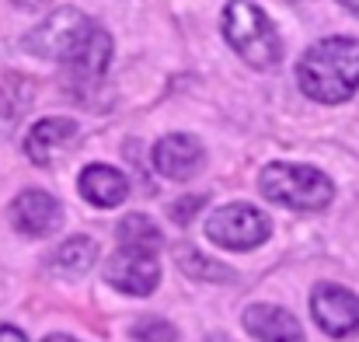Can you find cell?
I'll return each mask as SVG.
<instances>
[{
  "label": "cell",
  "instance_id": "21",
  "mask_svg": "<svg viewBox=\"0 0 359 342\" xmlns=\"http://www.w3.org/2000/svg\"><path fill=\"white\" fill-rule=\"evenodd\" d=\"M42 342H77L74 336H49V339H42Z\"/></svg>",
  "mask_w": 359,
  "mask_h": 342
},
{
  "label": "cell",
  "instance_id": "9",
  "mask_svg": "<svg viewBox=\"0 0 359 342\" xmlns=\"http://www.w3.org/2000/svg\"><path fill=\"white\" fill-rule=\"evenodd\" d=\"M203 161H206V150L192 133H171L157 140L154 147V168L171 182H189L203 168Z\"/></svg>",
  "mask_w": 359,
  "mask_h": 342
},
{
  "label": "cell",
  "instance_id": "2",
  "mask_svg": "<svg viewBox=\"0 0 359 342\" xmlns=\"http://www.w3.org/2000/svg\"><path fill=\"white\" fill-rule=\"evenodd\" d=\"M297 84L321 105H342L359 91V39H321L297 63Z\"/></svg>",
  "mask_w": 359,
  "mask_h": 342
},
{
  "label": "cell",
  "instance_id": "13",
  "mask_svg": "<svg viewBox=\"0 0 359 342\" xmlns=\"http://www.w3.org/2000/svg\"><path fill=\"white\" fill-rule=\"evenodd\" d=\"M98 258V244L91 237H67L60 248L49 255V269L56 276H84Z\"/></svg>",
  "mask_w": 359,
  "mask_h": 342
},
{
  "label": "cell",
  "instance_id": "11",
  "mask_svg": "<svg viewBox=\"0 0 359 342\" xmlns=\"http://www.w3.org/2000/svg\"><path fill=\"white\" fill-rule=\"evenodd\" d=\"M241 322L258 342H307L300 322L286 308H276V304H251Z\"/></svg>",
  "mask_w": 359,
  "mask_h": 342
},
{
  "label": "cell",
  "instance_id": "16",
  "mask_svg": "<svg viewBox=\"0 0 359 342\" xmlns=\"http://www.w3.org/2000/svg\"><path fill=\"white\" fill-rule=\"evenodd\" d=\"M133 339L136 342H178V332L164 318H140L133 325Z\"/></svg>",
  "mask_w": 359,
  "mask_h": 342
},
{
  "label": "cell",
  "instance_id": "4",
  "mask_svg": "<svg viewBox=\"0 0 359 342\" xmlns=\"http://www.w3.org/2000/svg\"><path fill=\"white\" fill-rule=\"evenodd\" d=\"M258 185L272 203L290 206V210H321L335 196L332 178L307 164H269Z\"/></svg>",
  "mask_w": 359,
  "mask_h": 342
},
{
  "label": "cell",
  "instance_id": "5",
  "mask_svg": "<svg viewBox=\"0 0 359 342\" xmlns=\"http://www.w3.org/2000/svg\"><path fill=\"white\" fill-rule=\"evenodd\" d=\"M272 234V221L248 206V203H231V206H220L210 221H206V237L220 248H231V251H251L258 248L265 237Z\"/></svg>",
  "mask_w": 359,
  "mask_h": 342
},
{
  "label": "cell",
  "instance_id": "20",
  "mask_svg": "<svg viewBox=\"0 0 359 342\" xmlns=\"http://www.w3.org/2000/svg\"><path fill=\"white\" fill-rule=\"evenodd\" d=\"M342 7H346V11H353V14L359 18V0H342Z\"/></svg>",
  "mask_w": 359,
  "mask_h": 342
},
{
  "label": "cell",
  "instance_id": "3",
  "mask_svg": "<svg viewBox=\"0 0 359 342\" xmlns=\"http://www.w3.org/2000/svg\"><path fill=\"white\" fill-rule=\"evenodd\" d=\"M224 39L248 67L269 70L283 60V39L272 18L251 0H231L224 7Z\"/></svg>",
  "mask_w": 359,
  "mask_h": 342
},
{
  "label": "cell",
  "instance_id": "1",
  "mask_svg": "<svg viewBox=\"0 0 359 342\" xmlns=\"http://www.w3.org/2000/svg\"><path fill=\"white\" fill-rule=\"evenodd\" d=\"M25 49L67 63L77 77H98L112 60V35L77 7H60L25 35Z\"/></svg>",
  "mask_w": 359,
  "mask_h": 342
},
{
  "label": "cell",
  "instance_id": "8",
  "mask_svg": "<svg viewBox=\"0 0 359 342\" xmlns=\"http://www.w3.org/2000/svg\"><path fill=\"white\" fill-rule=\"evenodd\" d=\"M11 224L28 237H46L63 224V203L42 189H25L11 203Z\"/></svg>",
  "mask_w": 359,
  "mask_h": 342
},
{
  "label": "cell",
  "instance_id": "12",
  "mask_svg": "<svg viewBox=\"0 0 359 342\" xmlns=\"http://www.w3.org/2000/svg\"><path fill=\"white\" fill-rule=\"evenodd\" d=\"M77 189H81V196L91 206L112 210V206H119L122 199L129 196V178L122 175L119 168H112V164H88L81 171V178H77Z\"/></svg>",
  "mask_w": 359,
  "mask_h": 342
},
{
  "label": "cell",
  "instance_id": "18",
  "mask_svg": "<svg viewBox=\"0 0 359 342\" xmlns=\"http://www.w3.org/2000/svg\"><path fill=\"white\" fill-rule=\"evenodd\" d=\"M0 342H28L18 329H11V325H0Z\"/></svg>",
  "mask_w": 359,
  "mask_h": 342
},
{
  "label": "cell",
  "instance_id": "17",
  "mask_svg": "<svg viewBox=\"0 0 359 342\" xmlns=\"http://www.w3.org/2000/svg\"><path fill=\"white\" fill-rule=\"evenodd\" d=\"M206 199H210V196H185V199H178V203L168 206V217H171L175 224H192V217L206 206Z\"/></svg>",
  "mask_w": 359,
  "mask_h": 342
},
{
  "label": "cell",
  "instance_id": "15",
  "mask_svg": "<svg viewBox=\"0 0 359 342\" xmlns=\"http://www.w3.org/2000/svg\"><path fill=\"white\" fill-rule=\"evenodd\" d=\"M178 269L189 276V279H206V283H227V279H234V272H231V265H224V262H213V258H206L203 251H196V248H178Z\"/></svg>",
  "mask_w": 359,
  "mask_h": 342
},
{
  "label": "cell",
  "instance_id": "19",
  "mask_svg": "<svg viewBox=\"0 0 359 342\" xmlns=\"http://www.w3.org/2000/svg\"><path fill=\"white\" fill-rule=\"evenodd\" d=\"M18 7H25V11H35V7H42L46 0H14Z\"/></svg>",
  "mask_w": 359,
  "mask_h": 342
},
{
  "label": "cell",
  "instance_id": "7",
  "mask_svg": "<svg viewBox=\"0 0 359 342\" xmlns=\"http://www.w3.org/2000/svg\"><path fill=\"white\" fill-rule=\"evenodd\" d=\"M311 315L328 336H353L359 329V297L346 287L321 283L311 294Z\"/></svg>",
  "mask_w": 359,
  "mask_h": 342
},
{
  "label": "cell",
  "instance_id": "6",
  "mask_svg": "<svg viewBox=\"0 0 359 342\" xmlns=\"http://www.w3.org/2000/svg\"><path fill=\"white\" fill-rule=\"evenodd\" d=\"M105 279H109L116 290L129 294V297H147V294H154L157 283H161V262H157L154 251L122 248V251H116V255L109 258Z\"/></svg>",
  "mask_w": 359,
  "mask_h": 342
},
{
  "label": "cell",
  "instance_id": "14",
  "mask_svg": "<svg viewBox=\"0 0 359 342\" xmlns=\"http://www.w3.org/2000/svg\"><path fill=\"white\" fill-rule=\"evenodd\" d=\"M116 237H119L122 248H143V251H157V248L164 244V237H161L157 224L147 221L143 213H129V217H122L119 228H116Z\"/></svg>",
  "mask_w": 359,
  "mask_h": 342
},
{
  "label": "cell",
  "instance_id": "10",
  "mask_svg": "<svg viewBox=\"0 0 359 342\" xmlns=\"http://www.w3.org/2000/svg\"><path fill=\"white\" fill-rule=\"evenodd\" d=\"M77 136V122L67 119V115H49V119H39L25 140V154L28 161H35L39 168H49L56 161V154H63L70 147V140Z\"/></svg>",
  "mask_w": 359,
  "mask_h": 342
}]
</instances>
